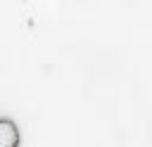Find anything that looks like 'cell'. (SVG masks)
I'll use <instances>...</instances> for the list:
<instances>
[{
  "label": "cell",
  "instance_id": "cell-1",
  "mask_svg": "<svg viewBox=\"0 0 152 147\" xmlns=\"http://www.w3.org/2000/svg\"><path fill=\"white\" fill-rule=\"evenodd\" d=\"M21 133L12 119H0V147H19Z\"/></svg>",
  "mask_w": 152,
  "mask_h": 147
}]
</instances>
